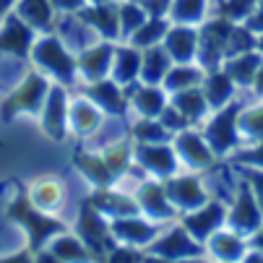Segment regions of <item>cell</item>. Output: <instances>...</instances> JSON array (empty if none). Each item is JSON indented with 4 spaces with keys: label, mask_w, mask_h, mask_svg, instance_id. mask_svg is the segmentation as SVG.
Masks as SVG:
<instances>
[{
    "label": "cell",
    "mask_w": 263,
    "mask_h": 263,
    "mask_svg": "<svg viewBox=\"0 0 263 263\" xmlns=\"http://www.w3.org/2000/svg\"><path fill=\"white\" fill-rule=\"evenodd\" d=\"M182 227L191 232L198 242L206 245V240L214 232H219L221 227H227V203H221L216 198H209L196 211L182 214Z\"/></svg>",
    "instance_id": "obj_16"
},
{
    "label": "cell",
    "mask_w": 263,
    "mask_h": 263,
    "mask_svg": "<svg viewBox=\"0 0 263 263\" xmlns=\"http://www.w3.org/2000/svg\"><path fill=\"white\" fill-rule=\"evenodd\" d=\"M237 167H240V164H237ZM240 172H242L245 182L250 185L255 201H258L260 209H263V170H260V167H240Z\"/></svg>",
    "instance_id": "obj_42"
},
{
    "label": "cell",
    "mask_w": 263,
    "mask_h": 263,
    "mask_svg": "<svg viewBox=\"0 0 263 263\" xmlns=\"http://www.w3.org/2000/svg\"><path fill=\"white\" fill-rule=\"evenodd\" d=\"M167 227V224H159L154 219H148L143 214H130V216H120V219H109V230L112 237L120 245L128 248H138V250H148L152 242L159 237V232Z\"/></svg>",
    "instance_id": "obj_10"
},
{
    "label": "cell",
    "mask_w": 263,
    "mask_h": 263,
    "mask_svg": "<svg viewBox=\"0 0 263 263\" xmlns=\"http://www.w3.org/2000/svg\"><path fill=\"white\" fill-rule=\"evenodd\" d=\"M112 58H115V42L99 40L91 47L79 52V76L81 84H91L99 79H107L112 70Z\"/></svg>",
    "instance_id": "obj_19"
},
{
    "label": "cell",
    "mask_w": 263,
    "mask_h": 263,
    "mask_svg": "<svg viewBox=\"0 0 263 263\" xmlns=\"http://www.w3.org/2000/svg\"><path fill=\"white\" fill-rule=\"evenodd\" d=\"M16 3H18V0H0V21H3V18L16 8Z\"/></svg>",
    "instance_id": "obj_46"
},
{
    "label": "cell",
    "mask_w": 263,
    "mask_h": 263,
    "mask_svg": "<svg viewBox=\"0 0 263 263\" xmlns=\"http://www.w3.org/2000/svg\"><path fill=\"white\" fill-rule=\"evenodd\" d=\"M211 0H172L170 3V21L172 24H191L198 26L209 18Z\"/></svg>",
    "instance_id": "obj_36"
},
{
    "label": "cell",
    "mask_w": 263,
    "mask_h": 263,
    "mask_svg": "<svg viewBox=\"0 0 263 263\" xmlns=\"http://www.w3.org/2000/svg\"><path fill=\"white\" fill-rule=\"evenodd\" d=\"M84 91L107 112V115H128L130 118V102L125 86H120L115 79H99L91 84H84Z\"/></svg>",
    "instance_id": "obj_21"
},
{
    "label": "cell",
    "mask_w": 263,
    "mask_h": 263,
    "mask_svg": "<svg viewBox=\"0 0 263 263\" xmlns=\"http://www.w3.org/2000/svg\"><path fill=\"white\" fill-rule=\"evenodd\" d=\"M40 36L16 11H11L0 21V58H13V60H29L31 45Z\"/></svg>",
    "instance_id": "obj_14"
},
{
    "label": "cell",
    "mask_w": 263,
    "mask_h": 263,
    "mask_svg": "<svg viewBox=\"0 0 263 263\" xmlns=\"http://www.w3.org/2000/svg\"><path fill=\"white\" fill-rule=\"evenodd\" d=\"M133 196L138 201V209L143 216L154 219L159 224H172L177 221V209L172 206L170 196H167V187L164 180L157 177H143L136 187H133Z\"/></svg>",
    "instance_id": "obj_11"
},
{
    "label": "cell",
    "mask_w": 263,
    "mask_h": 263,
    "mask_svg": "<svg viewBox=\"0 0 263 263\" xmlns=\"http://www.w3.org/2000/svg\"><path fill=\"white\" fill-rule=\"evenodd\" d=\"M136 164L148 175V177H157V180H167L172 175H177L180 159L172 141H162V143H136Z\"/></svg>",
    "instance_id": "obj_13"
},
{
    "label": "cell",
    "mask_w": 263,
    "mask_h": 263,
    "mask_svg": "<svg viewBox=\"0 0 263 263\" xmlns=\"http://www.w3.org/2000/svg\"><path fill=\"white\" fill-rule=\"evenodd\" d=\"M260 224H263V209L255 201L250 185L242 177V185H240L237 196L227 206V227H232L235 232H240V235H245L250 240V235L260 227Z\"/></svg>",
    "instance_id": "obj_15"
},
{
    "label": "cell",
    "mask_w": 263,
    "mask_h": 263,
    "mask_svg": "<svg viewBox=\"0 0 263 263\" xmlns=\"http://www.w3.org/2000/svg\"><path fill=\"white\" fill-rule=\"evenodd\" d=\"M260 63H263V55L258 50H248V52H237V55L224 58L221 68L235 79V84L240 89H250L253 81H255V73H258Z\"/></svg>",
    "instance_id": "obj_31"
},
{
    "label": "cell",
    "mask_w": 263,
    "mask_h": 263,
    "mask_svg": "<svg viewBox=\"0 0 263 263\" xmlns=\"http://www.w3.org/2000/svg\"><path fill=\"white\" fill-rule=\"evenodd\" d=\"M52 84H55L52 79H47L42 70H36L31 65L24 76L18 79V84L6 94V99L0 102V120L11 123L16 115H21V112L40 118V112L45 107V99H47Z\"/></svg>",
    "instance_id": "obj_3"
},
{
    "label": "cell",
    "mask_w": 263,
    "mask_h": 263,
    "mask_svg": "<svg viewBox=\"0 0 263 263\" xmlns=\"http://www.w3.org/2000/svg\"><path fill=\"white\" fill-rule=\"evenodd\" d=\"M13 11L40 34L52 31L58 21V11L52 6V0H18Z\"/></svg>",
    "instance_id": "obj_30"
},
{
    "label": "cell",
    "mask_w": 263,
    "mask_h": 263,
    "mask_svg": "<svg viewBox=\"0 0 263 263\" xmlns=\"http://www.w3.org/2000/svg\"><path fill=\"white\" fill-rule=\"evenodd\" d=\"M128 133H130L133 143H162V141L175 138L159 118H130V130Z\"/></svg>",
    "instance_id": "obj_37"
},
{
    "label": "cell",
    "mask_w": 263,
    "mask_h": 263,
    "mask_svg": "<svg viewBox=\"0 0 263 263\" xmlns=\"http://www.w3.org/2000/svg\"><path fill=\"white\" fill-rule=\"evenodd\" d=\"M240 107L242 99L221 107V109H211V115L201 123V130L206 136V141L211 143L214 154L219 159L235 154L242 146V136H240Z\"/></svg>",
    "instance_id": "obj_4"
},
{
    "label": "cell",
    "mask_w": 263,
    "mask_h": 263,
    "mask_svg": "<svg viewBox=\"0 0 263 263\" xmlns=\"http://www.w3.org/2000/svg\"><path fill=\"white\" fill-rule=\"evenodd\" d=\"M235 24L237 21L216 13V16H209L198 26V58H196L198 65L211 70V68H219L224 63L227 47H230V34H232Z\"/></svg>",
    "instance_id": "obj_5"
},
{
    "label": "cell",
    "mask_w": 263,
    "mask_h": 263,
    "mask_svg": "<svg viewBox=\"0 0 263 263\" xmlns=\"http://www.w3.org/2000/svg\"><path fill=\"white\" fill-rule=\"evenodd\" d=\"M258 6H260V0H221L216 13L219 16H227L232 21H245Z\"/></svg>",
    "instance_id": "obj_39"
},
{
    "label": "cell",
    "mask_w": 263,
    "mask_h": 263,
    "mask_svg": "<svg viewBox=\"0 0 263 263\" xmlns=\"http://www.w3.org/2000/svg\"><path fill=\"white\" fill-rule=\"evenodd\" d=\"M162 45L175 63H196V58H198V26L172 24L167 29V36Z\"/></svg>",
    "instance_id": "obj_23"
},
{
    "label": "cell",
    "mask_w": 263,
    "mask_h": 263,
    "mask_svg": "<svg viewBox=\"0 0 263 263\" xmlns=\"http://www.w3.org/2000/svg\"><path fill=\"white\" fill-rule=\"evenodd\" d=\"M167 187V196L172 201V206L177 209V214H187V211H196L198 206H203L211 196H209V187L203 182V175L191 172V170H180L177 175L164 180Z\"/></svg>",
    "instance_id": "obj_9"
},
{
    "label": "cell",
    "mask_w": 263,
    "mask_h": 263,
    "mask_svg": "<svg viewBox=\"0 0 263 263\" xmlns=\"http://www.w3.org/2000/svg\"><path fill=\"white\" fill-rule=\"evenodd\" d=\"M86 3H89V0H52V6H55L58 13H76V11H81Z\"/></svg>",
    "instance_id": "obj_43"
},
{
    "label": "cell",
    "mask_w": 263,
    "mask_h": 263,
    "mask_svg": "<svg viewBox=\"0 0 263 263\" xmlns=\"http://www.w3.org/2000/svg\"><path fill=\"white\" fill-rule=\"evenodd\" d=\"M73 232H76L89 245V250L94 253V258L97 255L107 258L109 250L115 248V237H112V230H109V219L89 198L79 209V219H76V224H73Z\"/></svg>",
    "instance_id": "obj_7"
},
{
    "label": "cell",
    "mask_w": 263,
    "mask_h": 263,
    "mask_svg": "<svg viewBox=\"0 0 263 263\" xmlns=\"http://www.w3.org/2000/svg\"><path fill=\"white\" fill-rule=\"evenodd\" d=\"M159 120L164 123V128L175 136V133H180V130H185V128H191V123L185 120V115H180V109L170 102L164 109H162V115H159Z\"/></svg>",
    "instance_id": "obj_41"
},
{
    "label": "cell",
    "mask_w": 263,
    "mask_h": 263,
    "mask_svg": "<svg viewBox=\"0 0 263 263\" xmlns=\"http://www.w3.org/2000/svg\"><path fill=\"white\" fill-rule=\"evenodd\" d=\"M248 245L250 242L245 235L235 232L232 227H221L206 240V255L216 260H242Z\"/></svg>",
    "instance_id": "obj_28"
},
{
    "label": "cell",
    "mask_w": 263,
    "mask_h": 263,
    "mask_svg": "<svg viewBox=\"0 0 263 263\" xmlns=\"http://www.w3.org/2000/svg\"><path fill=\"white\" fill-rule=\"evenodd\" d=\"M232 162L240 164V167H260V170H263V141L242 143L237 152H235Z\"/></svg>",
    "instance_id": "obj_40"
},
{
    "label": "cell",
    "mask_w": 263,
    "mask_h": 263,
    "mask_svg": "<svg viewBox=\"0 0 263 263\" xmlns=\"http://www.w3.org/2000/svg\"><path fill=\"white\" fill-rule=\"evenodd\" d=\"M201 86H203V94H206L211 109H221V107H227V104L237 102V89H240V86L235 84V79H232L221 65L206 70V76H203V84H201Z\"/></svg>",
    "instance_id": "obj_26"
},
{
    "label": "cell",
    "mask_w": 263,
    "mask_h": 263,
    "mask_svg": "<svg viewBox=\"0 0 263 263\" xmlns=\"http://www.w3.org/2000/svg\"><path fill=\"white\" fill-rule=\"evenodd\" d=\"M141 60H143V50H138L130 42L115 45V58H112V70L109 79H115L120 86H133L141 81Z\"/></svg>",
    "instance_id": "obj_24"
},
{
    "label": "cell",
    "mask_w": 263,
    "mask_h": 263,
    "mask_svg": "<svg viewBox=\"0 0 263 263\" xmlns=\"http://www.w3.org/2000/svg\"><path fill=\"white\" fill-rule=\"evenodd\" d=\"M206 255V245L198 242L191 232L182 227V221H172L159 232V237L146 250V258H162V260H191Z\"/></svg>",
    "instance_id": "obj_6"
},
{
    "label": "cell",
    "mask_w": 263,
    "mask_h": 263,
    "mask_svg": "<svg viewBox=\"0 0 263 263\" xmlns=\"http://www.w3.org/2000/svg\"><path fill=\"white\" fill-rule=\"evenodd\" d=\"M258 52H260V55H263V34H260V36H258Z\"/></svg>",
    "instance_id": "obj_47"
},
{
    "label": "cell",
    "mask_w": 263,
    "mask_h": 263,
    "mask_svg": "<svg viewBox=\"0 0 263 263\" xmlns=\"http://www.w3.org/2000/svg\"><path fill=\"white\" fill-rule=\"evenodd\" d=\"M107 118V112L86 94H76V97H70V107H68V125H70V133L73 138H79V141H86L99 125L102 120Z\"/></svg>",
    "instance_id": "obj_17"
},
{
    "label": "cell",
    "mask_w": 263,
    "mask_h": 263,
    "mask_svg": "<svg viewBox=\"0 0 263 263\" xmlns=\"http://www.w3.org/2000/svg\"><path fill=\"white\" fill-rule=\"evenodd\" d=\"M36 258L40 260H89V258H94V253L76 232L65 230V232L55 235L42 253H36Z\"/></svg>",
    "instance_id": "obj_25"
},
{
    "label": "cell",
    "mask_w": 263,
    "mask_h": 263,
    "mask_svg": "<svg viewBox=\"0 0 263 263\" xmlns=\"http://www.w3.org/2000/svg\"><path fill=\"white\" fill-rule=\"evenodd\" d=\"M29 63L36 70H42L47 79H52L55 84H63L68 89L81 84L79 55L60 40L58 31H45L36 36L31 45V52H29Z\"/></svg>",
    "instance_id": "obj_1"
},
{
    "label": "cell",
    "mask_w": 263,
    "mask_h": 263,
    "mask_svg": "<svg viewBox=\"0 0 263 263\" xmlns=\"http://www.w3.org/2000/svg\"><path fill=\"white\" fill-rule=\"evenodd\" d=\"M175 65V60L170 58V52L164 50V45H154L143 50V60H141V81L143 84H164L170 68Z\"/></svg>",
    "instance_id": "obj_32"
},
{
    "label": "cell",
    "mask_w": 263,
    "mask_h": 263,
    "mask_svg": "<svg viewBox=\"0 0 263 263\" xmlns=\"http://www.w3.org/2000/svg\"><path fill=\"white\" fill-rule=\"evenodd\" d=\"M240 136L242 143L263 141V99H248L240 107Z\"/></svg>",
    "instance_id": "obj_34"
},
{
    "label": "cell",
    "mask_w": 263,
    "mask_h": 263,
    "mask_svg": "<svg viewBox=\"0 0 263 263\" xmlns=\"http://www.w3.org/2000/svg\"><path fill=\"white\" fill-rule=\"evenodd\" d=\"M73 167L79 170V175L84 180L91 182V187H107V185H115V175L109 172L102 152H94V148L81 146L76 157H73Z\"/></svg>",
    "instance_id": "obj_27"
},
{
    "label": "cell",
    "mask_w": 263,
    "mask_h": 263,
    "mask_svg": "<svg viewBox=\"0 0 263 263\" xmlns=\"http://www.w3.org/2000/svg\"><path fill=\"white\" fill-rule=\"evenodd\" d=\"M172 146L177 152V159H180L182 170L203 172V170H209V167H214L219 162V157L214 154L211 143L206 141V136H203V130L198 125H191V128L175 133Z\"/></svg>",
    "instance_id": "obj_8"
},
{
    "label": "cell",
    "mask_w": 263,
    "mask_h": 263,
    "mask_svg": "<svg viewBox=\"0 0 263 263\" xmlns=\"http://www.w3.org/2000/svg\"><path fill=\"white\" fill-rule=\"evenodd\" d=\"M26 196L36 209H42L47 214H60L65 201H68L65 185L55 175H40L36 180H31L29 187H26Z\"/></svg>",
    "instance_id": "obj_20"
},
{
    "label": "cell",
    "mask_w": 263,
    "mask_h": 263,
    "mask_svg": "<svg viewBox=\"0 0 263 263\" xmlns=\"http://www.w3.org/2000/svg\"><path fill=\"white\" fill-rule=\"evenodd\" d=\"M170 102L180 109V115H185V120L191 125H201L211 115V104L203 94V86L175 91V94H170Z\"/></svg>",
    "instance_id": "obj_29"
},
{
    "label": "cell",
    "mask_w": 263,
    "mask_h": 263,
    "mask_svg": "<svg viewBox=\"0 0 263 263\" xmlns=\"http://www.w3.org/2000/svg\"><path fill=\"white\" fill-rule=\"evenodd\" d=\"M130 102V118H159L170 104V91L162 84H133L125 89Z\"/></svg>",
    "instance_id": "obj_18"
},
{
    "label": "cell",
    "mask_w": 263,
    "mask_h": 263,
    "mask_svg": "<svg viewBox=\"0 0 263 263\" xmlns=\"http://www.w3.org/2000/svg\"><path fill=\"white\" fill-rule=\"evenodd\" d=\"M172 26V21L167 16H148L138 31L130 36V45H136L138 50H148V47H154V45H162L164 42V36H167V29Z\"/></svg>",
    "instance_id": "obj_35"
},
{
    "label": "cell",
    "mask_w": 263,
    "mask_h": 263,
    "mask_svg": "<svg viewBox=\"0 0 263 263\" xmlns=\"http://www.w3.org/2000/svg\"><path fill=\"white\" fill-rule=\"evenodd\" d=\"M6 216L26 232V250H29L34 258H36V253H42V250L47 248V242H50L55 235H60V232L68 230V224H65L63 219H58L55 214H47V211H42V209H36V206L29 201L26 191H21L16 198L8 201Z\"/></svg>",
    "instance_id": "obj_2"
},
{
    "label": "cell",
    "mask_w": 263,
    "mask_h": 263,
    "mask_svg": "<svg viewBox=\"0 0 263 263\" xmlns=\"http://www.w3.org/2000/svg\"><path fill=\"white\" fill-rule=\"evenodd\" d=\"M203 76H206V68L198 65V63H175L164 79V89L170 94L175 91H182V89H193V86H201L203 84Z\"/></svg>",
    "instance_id": "obj_33"
},
{
    "label": "cell",
    "mask_w": 263,
    "mask_h": 263,
    "mask_svg": "<svg viewBox=\"0 0 263 263\" xmlns=\"http://www.w3.org/2000/svg\"><path fill=\"white\" fill-rule=\"evenodd\" d=\"M248 242H250L253 248H258V250L263 253V224H260V227H258V230H255V232L250 235V240H248Z\"/></svg>",
    "instance_id": "obj_45"
},
{
    "label": "cell",
    "mask_w": 263,
    "mask_h": 263,
    "mask_svg": "<svg viewBox=\"0 0 263 263\" xmlns=\"http://www.w3.org/2000/svg\"><path fill=\"white\" fill-rule=\"evenodd\" d=\"M79 13L102 40H120V3H86Z\"/></svg>",
    "instance_id": "obj_22"
},
{
    "label": "cell",
    "mask_w": 263,
    "mask_h": 263,
    "mask_svg": "<svg viewBox=\"0 0 263 263\" xmlns=\"http://www.w3.org/2000/svg\"><path fill=\"white\" fill-rule=\"evenodd\" d=\"M146 18L148 11L143 8L141 0H120V40L128 42Z\"/></svg>",
    "instance_id": "obj_38"
},
{
    "label": "cell",
    "mask_w": 263,
    "mask_h": 263,
    "mask_svg": "<svg viewBox=\"0 0 263 263\" xmlns=\"http://www.w3.org/2000/svg\"><path fill=\"white\" fill-rule=\"evenodd\" d=\"M250 91H253L255 97H260V99H263V63H260V68H258V73H255V81H253Z\"/></svg>",
    "instance_id": "obj_44"
},
{
    "label": "cell",
    "mask_w": 263,
    "mask_h": 263,
    "mask_svg": "<svg viewBox=\"0 0 263 263\" xmlns=\"http://www.w3.org/2000/svg\"><path fill=\"white\" fill-rule=\"evenodd\" d=\"M68 107H70V94H68V86L63 84H52L47 99H45V107L40 112V128L42 133L55 141V143H63L70 133V125H68Z\"/></svg>",
    "instance_id": "obj_12"
}]
</instances>
